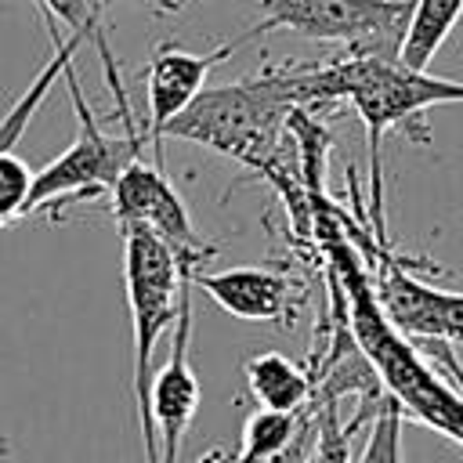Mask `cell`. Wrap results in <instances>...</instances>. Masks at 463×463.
<instances>
[{
  "label": "cell",
  "instance_id": "obj_1",
  "mask_svg": "<svg viewBox=\"0 0 463 463\" xmlns=\"http://www.w3.org/2000/svg\"><path fill=\"white\" fill-rule=\"evenodd\" d=\"M311 203H315V235L322 253L329 257V275L340 282L351 333L376 365L387 394L402 402L405 416L427 423L430 430L445 434L463 449V387L452 376H441L434 362L391 326V318L376 300L365 257L351 242L340 210L322 192L311 195Z\"/></svg>",
  "mask_w": 463,
  "mask_h": 463
},
{
  "label": "cell",
  "instance_id": "obj_2",
  "mask_svg": "<svg viewBox=\"0 0 463 463\" xmlns=\"http://www.w3.org/2000/svg\"><path fill=\"white\" fill-rule=\"evenodd\" d=\"M289 87L297 98V109L322 112L333 105H351L365 127L369 145V188H373V235L387 242L383 232V170H380V148L383 137L394 127L412 130L423 112L434 105H456L463 101L459 80L430 76L427 69H412L402 61V54H344L336 61H286Z\"/></svg>",
  "mask_w": 463,
  "mask_h": 463
},
{
  "label": "cell",
  "instance_id": "obj_3",
  "mask_svg": "<svg viewBox=\"0 0 463 463\" xmlns=\"http://www.w3.org/2000/svg\"><path fill=\"white\" fill-rule=\"evenodd\" d=\"M123 239V282H127V307H130V383H134V409L141 423L145 463H159L156 427H152V354L163 333L174 329L181 315V297L188 275L174 253V246L145 228V224H116Z\"/></svg>",
  "mask_w": 463,
  "mask_h": 463
},
{
  "label": "cell",
  "instance_id": "obj_4",
  "mask_svg": "<svg viewBox=\"0 0 463 463\" xmlns=\"http://www.w3.org/2000/svg\"><path fill=\"white\" fill-rule=\"evenodd\" d=\"M65 87H69L72 109H76V137L61 156H54L43 170H36L33 195H29V213L43 210L54 221L65 217L69 210L112 192L123 166L145 152V130H137L134 119H119L123 123L119 134H109L98 127L72 69L65 72Z\"/></svg>",
  "mask_w": 463,
  "mask_h": 463
},
{
  "label": "cell",
  "instance_id": "obj_5",
  "mask_svg": "<svg viewBox=\"0 0 463 463\" xmlns=\"http://www.w3.org/2000/svg\"><path fill=\"white\" fill-rule=\"evenodd\" d=\"M260 18L242 33H297L318 43H340L347 54H402L412 0H250Z\"/></svg>",
  "mask_w": 463,
  "mask_h": 463
},
{
  "label": "cell",
  "instance_id": "obj_6",
  "mask_svg": "<svg viewBox=\"0 0 463 463\" xmlns=\"http://www.w3.org/2000/svg\"><path fill=\"white\" fill-rule=\"evenodd\" d=\"M340 221L351 235V242L358 246V253L365 257L376 300H380L383 315L391 318V326L416 347L463 344V293L434 289L430 282L412 275V260L398 257L391 250V242H380L376 235L369 239L344 213H340Z\"/></svg>",
  "mask_w": 463,
  "mask_h": 463
},
{
  "label": "cell",
  "instance_id": "obj_7",
  "mask_svg": "<svg viewBox=\"0 0 463 463\" xmlns=\"http://www.w3.org/2000/svg\"><path fill=\"white\" fill-rule=\"evenodd\" d=\"M109 195H112V217H116V224H145V228L159 232L174 246V253H177V260H181V268H184L188 279L195 271H203L217 257V246L206 242L195 232L184 199L163 177V166L159 163H145L141 156L130 159L123 166V174L116 177V184H112Z\"/></svg>",
  "mask_w": 463,
  "mask_h": 463
},
{
  "label": "cell",
  "instance_id": "obj_8",
  "mask_svg": "<svg viewBox=\"0 0 463 463\" xmlns=\"http://www.w3.org/2000/svg\"><path fill=\"white\" fill-rule=\"evenodd\" d=\"M246 40L235 36L213 51H184L177 43H159L152 51V61H148V72H145V109H148V123H145V141L152 145V156L159 163L163 156V137H166V127L170 119H177L206 87V76L213 65H221L224 58H232Z\"/></svg>",
  "mask_w": 463,
  "mask_h": 463
},
{
  "label": "cell",
  "instance_id": "obj_9",
  "mask_svg": "<svg viewBox=\"0 0 463 463\" xmlns=\"http://www.w3.org/2000/svg\"><path fill=\"white\" fill-rule=\"evenodd\" d=\"M170 354L152 376V427L159 445V463H177L181 441L192 430L195 409H199V376L188 358L192 344V279L181 297V315L170 329Z\"/></svg>",
  "mask_w": 463,
  "mask_h": 463
},
{
  "label": "cell",
  "instance_id": "obj_10",
  "mask_svg": "<svg viewBox=\"0 0 463 463\" xmlns=\"http://www.w3.org/2000/svg\"><path fill=\"white\" fill-rule=\"evenodd\" d=\"M192 286H199L232 318L279 322V326H293L300 315V304L307 297V286L297 275L275 271V268H257V264H242V268H228V271L203 268L192 275Z\"/></svg>",
  "mask_w": 463,
  "mask_h": 463
},
{
  "label": "cell",
  "instance_id": "obj_11",
  "mask_svg": "<svg viewBox=\"0 0 463 463\" xmlns=\"http://www.w3.org/2000/svg\"><path fill=\"white\" fill-rule=\"evenodd\" d=\"M242 376H246V391L257 402V409L300 412L311 405V394H315L311 365H297L293 358L279 351H260L246 358Z\"/></svg>",
  "mask_w": 463,
  "mask_h": 463
},
{
  "label": "cell",
  "instance_id": "obj_12",
  "mask_svg": "<svg viewBox=\"0 0 463 463\" xmlns=\"http://www.w3.org/2000/svg\"><path fill=\"white\" fill-rule=\"evenodd\" d=\"M463 22V0H412V18L402 40V61L427 69Z\"/></svg>",
  "mask_w": 463,
  "mask_h": 463
},
{
  "label": "cell",
  "instance_id": "obj_13",
  "mask_svg": "<svg viewBox=\"0 0 463 463\" xmlns=\"http://www.w3.org/2000/svg\"><path fill=\"white\" fill-rule=\"evenodd\" d=\"M376 409L373 405H358V412L351 416V423H344L340 420V402H315V412H318V445H315V459L311 463H354L351 459V438L362 430L365 420L376 416Z\"/></svg>",
  "mask_w": 463,
  "mask_h": 463
},
{
  "label": "cell",
  "instance_id": "obj_14",
  "mask_svg": "<svg viewBox=\"0 0 463 463\" xmlns=\"http://www.w3.org/2000/svg\"><path fill=\"white\" fill-rule=\"evenodd\" d=\"M402 420H405L402 402L387 394L376 416L369 420V438L354 463H402Z\"/></svg>",
  "mask_w": 463,
  "mask_h": 463
},
{
  "label": "cell",
  "instance_id": "obj_15",
  "mask_svg": "<svg viewBox=\"0 0 463 463\" xmlns=\"http://www.w3.org/2000/svg\"><path fill=\"white\" fill-rule=\"evenodd\" d=\"M130 4H137V7H148L156 18H166V14H177L184 0H130Z\"/></svg>",
  "mask_w": 463,
  "mask_h": 463
},
{
  "label": "cell",
  "instance_id": "obj_16",
  "mask_svg": "<svg viewBox=\"0 0 463 463\" xmlns=\"http://www.w3.org/2000/svg\"><path fill=\"white\" fill-rule=\"evenodd\" d=\"M203 463H232V456H228L224 449H213V452L203 456Z\"/></svg>",
  "mask_w": 463,
  "mask_h": 463
},
{
  "label": "cell",
  "instance_id": "obj_17",
  "mask_svg": "<svg viewBox=\"0 0 463 463\" xmlns=\"http://www.w3.org/2000/svg\"><path fill=\"white\" fill-rule=\"evenodd\" d=\"M90 4H101V7H105V0H90Z\"/></svg>",
  "mask_w": 463,
  "mask_h": 463
}]
</instances>
